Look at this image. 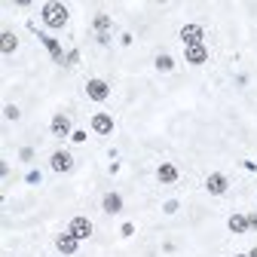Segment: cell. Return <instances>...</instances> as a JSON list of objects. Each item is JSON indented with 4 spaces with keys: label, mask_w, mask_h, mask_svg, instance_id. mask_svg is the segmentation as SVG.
Wrapping results in <instances>:
<instances>
[{
    "label": "cell",
    "mask_w": 257,
    "mask_h": 257,
    "mask_svg": "<svg viewBox=\"0 0 257 257\" xmlns=\"http://www.w3.org/2000/svg\"><path fill=\"white\" fill-rule=\"evenodd\" d=\"M43 22L49 28H64V22H68V7L64 4H46L43 7Z\"/></svg>",
    "instance_id": "6da1fadb"
},
{
    "label": "cell",
    "mask_w": 257,
    "mask_h": 257,
    "mask_svg": "<svg viewBox=\"0 0 257 257\" xmlns=\"http://www.w3.org/2000/svg\"><path fill=\"white\" fill-rule=\"evenodd\" d=\"M184 58H187V64H205V61H208V49H205L202 43L184 46Z\"/></svg>",
    "instance_id": "7a4b0ae2"
},
{
    "label": "cell",
    "mask_w": 257,
    "mask_h": 257,
    "mask_svg": "<svg viewBox=\"0 0 257 257\" xmlns=\"http://www.w3.org/2000/svg\"><path fill=\"white\" fill-rule=\"evenodd\" d=\"M86 92H89L92 101H104L107 95H110V86H107L104 80H89V83H86Z\"/></svg>",
    "instance_id": "3957f363"
},
{
    "label": "cell",
    "mask_w": 257,
    "mask_h": 257,
    "mask_svg": "<svg viewBox=\"0 0 257 257\" xmlns=\"http://www.w3.org/2000/svg\"><path fill=\"white\" fill-rule=\"evenodd\" d=\"M68 233H71L74 239H89V236H92V223H89V217H74Z\"/></svg>",
    "instance_id": "277c9868"
},
{
    "label": "cell",
    "mask_w": 257,
    "mask_h": 257,
    "mask_svg": "<svg viewBox=\"0 0 257 257\" xmlns=\"http://www.w3.org/2000/svg\"><path fill=\"white\" fill-rule=\"evenodd\" d=\"M92 128H95L98 135H110V132H113V116H110V113H95V116H92Z\"/></svg>",
    "instance_id": "5b68a950"
},
{
    "label": "cell",
    "mask_w": 257,
    "mask_h": 257,
    "mask_svg": "<svg viewBox=\"0 0 257 257\" xmlns=\"http://www.w3.org/2000/svg\"><path fill=\"white\" fill-rule=\"evenodd\" d=\"M181 40H184V46L202 43V28H199V25H184V28H181Z\"/></svg>",
    "instance_id": "8992f818"
},
{
    "label": "cell",
    "mask_w": 257,
    "mask_h": 257,
    "mask_svg": "<svg viewBox=\"0 0 257 257\" xmlns=\"http://www.w3.org/2000/svg\"><path fill=\"white\" fill-rule=\"evenodd\" d=\"M52 135H58V138H68L71 135V119L64 116V113H55L52 116Z\"/></svg>",
    "instance_id": "52a82bcc"
},
{
    "label": "cell",
    "mask_w": 257,
    "mask_h": 257,
    "mask_svg": "<svg viewBox=\"0 0 257 257\" xmlns=\"http://www.w3.org/2000/svg\"><path fill=\"white\" fill-rule=\"evenodd\" d=\"M205 190L208 193H214V196H220V193H227V178H223V175H208L205 178Z\"/></svg>",
    "instance_id": "ba28073f"
},
{
    "label": "cell",
    "mask_w": 257,
    "mask_h": 257,
    "mask_svg": "<svg viewBox=\"0 0 257 257\" xmlns=\"http://www.w3.org/2000/svg\"><path fill=\"white\" fill-rule=\"evenodd\" d=\"M49 163H52L55 172H68V169H71V153H61V150H58V153H52Z\"/></svg>",
    "instance_id": "9c48e42d"
},
{
    "label": "cell",
    "mask_w": 257,
    "mask_h": 257,
    "mask_svg": "<svg viewBox=\"0 0 257 257\" xmlns=\"http://www.w3.org/2000/svg\"><path fill=\"white\" fill-rule=\"evenodd\" d=\"M156 178H159V181H163V184H172V181L178 178V169H175L172 163H163V166H159V169H156Z\"/></svg>",
    "instance_id": "30bf717a"
},
{
    "label": "cell",
    "mask_w": 257,
    "mask_h": 257,
    "mask_svg": "<svg viewBox=\"0 0 257 257\" xmlns=\"http://www.w3.org/2000/svg\"><path fill=\"white\" fill-rule=\"evenodd\" d=\"M77 242H80V239H74V236L68 233V236H58L55 245H58V251H64V254H74V251H77Z\"/></svg>",
    "instance_id": "8fae6325"
},
{
    "label": "cell",
    "mask_w": 257,
    "mask_h": 257,
    "mask_svg": "<svg viewBox=\"0 0 257 257\" xmlns=\"http://www.w3.org/2000/svg\"><path fill=\"white\" fill-rule=\"evenodd\" d=\"M119 208H122V199L116 196V193H107V196H104V211L113 214V211H119Z\"/></svg>",
    "instance_id": "7c38bea8"
},
{
    "label": "cell",
    "mask_w": 257,
    "mask_h": 257,
    "mask_svg": "<svg viewBox=\"0 0 257 257\" xmlns=\"http://www.w3.org/2000/svg\"><path fill=\"white\" fill-rule=\"evenodd\" d=\"M230 230H233V233H245V230H248V217L233 214V217H230Z\"/></svg>",
    "instance_id": "4fadbf2b"
},
{
    "label": "cell",
    "mask_w": 257,
    "mask_h": 257,
    "mask_svg": "<svg viewBox=\"0 0 257 257\" xmlns=\"http://www.w3.org/2000/svg\"><path fill=\"white\" fill-rule=\"evenodd\" d=\"M16 43H19V40H16V34H13V31H7V34H4V52H13V49H16Z\"/></svg>",
    "instance_id": "5bb4252c"
},
{
    "label": "cell",
    "mask_w": 257,
    "mask_h": 257,
    "mask_svg": "<svg viewBox=\"0 0 257 257\" xmlns=\"http://www.w3.org/2000/svg\"><path fill=\"white\" fill-rule=\"evenodd\" d=\"M156 68H159V71H172V68H175V61H172L169 55H159V58H156Z\"/></svg>",
    "instance_id": "9a60e30c"
},
{
    "label": "cell",
    "mask_w": 257,
    "mask_h": 257,
    "mask_svg": "<svg viewBox=\"0 0 257 257\" xmlns=\"http://www.w3.org/2000/svg\"><path fill=\"white\" fill-rule=\"evenodd\" d=\"M95 28H98V31H107V28H110V16L98 13V16H95Z\"/></svg>",
    "instance_id": "2e32d148"
},
{
    "label": "cell",
    "mask_w": 257,
    "mask_h": 257,
    "mask_svg": "<svg viewBox=\"0 0 257 257\" xmlns=\"http://www.w3.org/2000/svg\"><path fill=\"white\" fill-rule=\"evenodd\" d=\"M43 43H46V46H49V52H52V55L61 61V49H58V40H52V37H43Z\"/></svg>",
    "instance_id": "e0dca14e"
},
{
    "label": "cell",
    "mask_w": 257,
    "mask_h": 257,
    "mask_svg": "<svg viewBox=\"0 0 257 257\" xmlns=\"http://www.w3.org/2000/svg\"><path fill=\"white\" fill-rule=\"evenodd\" d=\"M7 119H19V107L10 104V107H7Z\"/></svg>",
    "instance_id": "ac0fdd59"
},
{
    "label": "cell",
    "mask_w": 257,
    "mask_h": 257,
    "mask_svg": "<svg viewBox=\"0 0 257 257\" xmlns=\"http://www.w3.org/2000/svg\"><path fill=\"white\" fill-rule=\"evenodd\" d=\"M248 227H254V230H257V214H248Z\"/></svg>",
    "instance_id": "d6986e66"
},
{
    "label": "cell",
    "mask_w": 257,
    "mask_h": 257,
    "mask_svg": "<svg viewBox=\"0 0 257 257\" xmlns=\"http://www.w3.org/2000/svg\"><path fill=\"white\" fill-rule=\"evenodd\" d=\"M248 257H257V248H254V251H251V254H248Z\"/></svg>",
    "instance_id": "ffe728a7"
},
{
    "label": "cell",
    "mask_w": 257,
    "mask_h": 257,
    "mask_svg": "<svg viewBox=\"0 0 257 257\" xmlns=\"http://www.w3.org/2000/svg\"><path fill=\"white\" fill-rule=\"evenodd\" d=\"M236 257H248V254H236Z\"/></svg>",
    "instance_id": "44dd1931"
}]
</instances>
